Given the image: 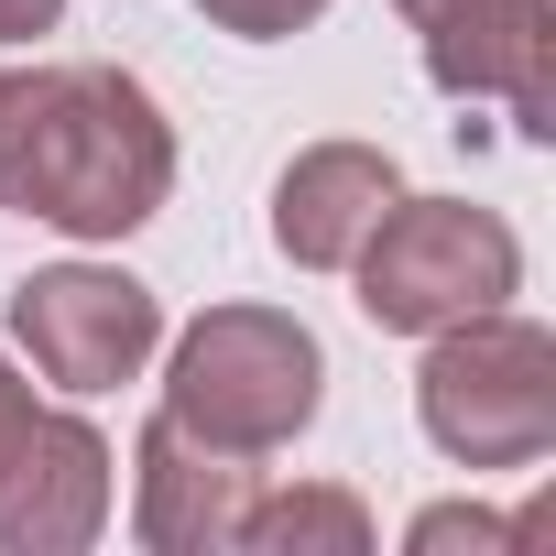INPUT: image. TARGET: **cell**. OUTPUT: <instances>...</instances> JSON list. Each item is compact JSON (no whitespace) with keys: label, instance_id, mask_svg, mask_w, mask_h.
I'll return each mask as SVG.
<instances>
[{"label":"cell","instance_id":"4fadbf2b","mask_svg":"<svg viewBox=\"0 0 556 556\" xmlns=\"http://www.w3.org/2000/svg\"><path fill=\"white\" fill-rule=\"evenodd\" d=\"M55 23H66V0H0V45H34Z\"/></svg>","mask_w":556,"mask_h":556},{"label":"cell","instance_id":"6da1fadb","mask_svg":"<svg viewBox=\"0 0 556 556\" xmlns=\"http://www.w3.org/2000/svg\"><path fill=\"white\" fill-rule=\"evenodd\" d=\"M175 197V131L131 66H0V207L131 240Z\"/></svg>","mask_w":556,"mask_h":556},{"label":"cell","instance_id":"5bb4252c","mask_svg":"<svg viewBox=\"0 0 556 556\" xmlns=\"http://www.w3.org/2000/svg\"><path fill=\"white\" fill-rule=\"evenodd\" d=\"M23 426H34V382L0 361V458H12V437H23Z\"/></svg>","mask_w":556,"mask_h":556},{"label":"cell","instance_id":"7c38bea8","mask_svg":"<svg viewBox=\"0 0 556 556\" xmlns=\"http://www.w3.org/2000/svg\"><path fill=\"white\" fill-rule=\"evenodd\" d=\"M197 12L218 23V34H240V45H285V34H306L328 0H197Z\"/></svg>","mask_w":556,"mask_h":556},{"label":"cell","instance_id":"7a4b0ae2","mask_svg":"<svg viewBox=\"0 0 556 556\" xmlns=\"http://www.w3.org/2000/svg\"><path fill=\"white\" fill-rule=\"evenodd\" d=\"M317 404H328V350L285 306H207L175 339V371H164V415L197 426L229 458L295 447L317 426Z\"/></svg>","mask_w":556,"mask_h":556},{"label":"cell","instance_id":"277c9868","mask_svg":"<svg viewBox=\"0 0 556 556\" xmlns=\"http://www.w3.org/2000/svg\"><path fill=\"white\" fill-rule=\"evenodd\" d=\"M350 273H361V317L382 339H437V328H458L480 306H513L523 240L469 197H393Z\"/></svg>","mask_w":556,"mask_h":556},{"label":"cell","instance_id":"ba28073f","mask_svg":"<svg viewBox=\"0 0 556 556\" xmlns=\"http://www.w3.org/2000/svg\"><path fill=\"white\" fill-rule=\"evenodd\" d=\"M251 480H262L251 458L207 447V437L175 426V415H153L142 447H131V534H142L153 556H229Z\"/></svg>","mask_w":556,"mask_h":556},{"label":"cell","instance_id":"8992f818","mask_svg":"<svg viewBox=\"0 0 556 556\" xmlns=\"http://www.w3.org/2000/svg\"><path fill=\"white\" fill-rule=\"evenodd\" d=\"M404 34L426 45V77L447 99H502L523 142L556 131V88H545V0H393Z\"/></svg>","mask_w":556,"mask_h":556},{"label":"cell","instance_id":"5b68a950","mask_svg":"<svg viewBox=\"0 0 556 556\" xmlns=\"http://www.w3.org/2000/svg\"><path fill=\"white\" fill-rule=\"evenodd\" d=\"M12 339L55 393H121L164 350V306H153V285H131L110 262H55L12 285Z\"/></svg>","mask_w":556,"mask_h":556},{"label":"cell","instance_id":"8fae6325","mask_svg":"<svg viewBox=\"0 0 556 556\" xmlns=\"http://www.w3.org/2000/svg\"><path fill=\"white\" fill-rule=\"evenodd\" d=\"M447 545H480V556H502V545H523V523H502V513H469V502H437V513H415V556H447Z\"/></svg>","mask_w":556,"mask_h":556},{"label":"cell","instance_id":"52a82bcc","mask_svg":"<svg viewBox=\"0 0 556 556\" xmlns=\"http://www.w3.org/2000/svg\"><path fill=\"white\" fill-rule=\"evenodd\" d=\"M110 437L88 415L34 404V426L0 458V556H77L110 523Z\"/></svg>","mask_w":556,"mask_h":556},{"label":"cell","instance_id":"3957f363","mask_svg":"<svg viewBox=\"0 0 556 556\" xmlns=\"http://www.w3.org/2000/svg\"><path fill=\"white\" fill-rule=\"evenodd\" d=\"M415 415H426L437 458H458V469H534L556 447V339L502 306L437 328V350L415 371Z\"/></svg>","mask_w":556,"mask_h":556},{"label":"cell","instance_id":"9c48e42d","mask_svg":"<svg viewBox=\"0 0 556 556\" xmlns=\"http://www.w3.org/2000/svg\"><path fill=\"white\" fill-rule=\"evenodd\" d=\"M393 197H404V175H393L382 142H306L273 175V251L295 273H350Z\"/></svg>","mask_w":556,"mask_h":556},{"label":"cell","instance_id":"30bf717a","mask_svg":"<svg viewBox=\"0 0 556 556\" xmlns=\"http://www.w3.org/2000/svg\"><path fill=\"white\" fill-rule=\"evenodd\" d=\"M229 545H251V556H371V513H361V491H328V480H306V491L251 480Z\"/></svg>","mask_w":556,"mask_h":556}]
</instances>
